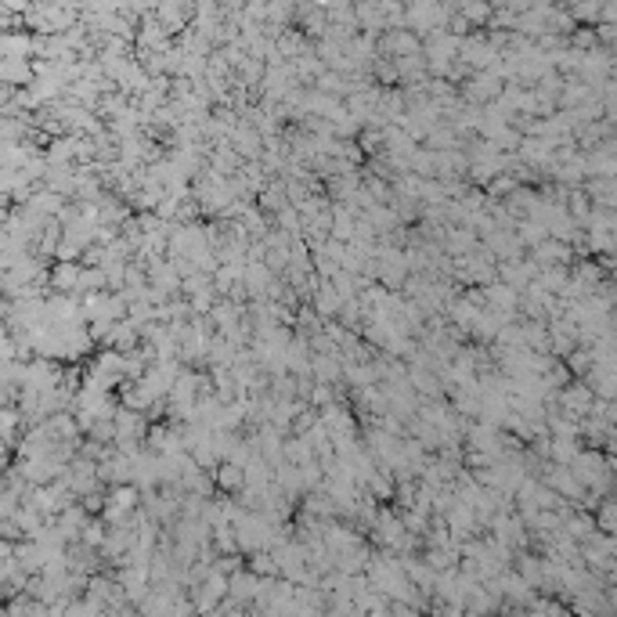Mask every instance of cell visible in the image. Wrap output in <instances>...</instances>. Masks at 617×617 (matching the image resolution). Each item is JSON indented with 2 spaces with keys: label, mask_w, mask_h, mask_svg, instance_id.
<instances>
[{
  "label": "cell",
  "mask_w": 617,
  "mask_h": 617,
  "mask_svg": "<svg viewBox=\"0 0 617 617\" xmlns=\"http://www.w3.org/2000/svg\"><path fill=\"white\" fill-rule=\"evenodd\" d=\"M340 304H343V296L336 293V286H322L318 296H314V311H318L322 318H329V314H340Z\"/></svg>",
  "instance_id": "6da1fadb"
},
{
  "label": "cell",
  "mask_w": 617,
  "mask_h": 617,
  "mask_svg": "<svg viewBox=\"0 0 617 617\" xmlns=\"http://www.w3.org/2000/svg\"><path fill=\"white\" fill-rule=\"evenodd\" d=\"M217 484L228 487V491H242V484H246V480H242V469L235 466V462H224V466H220V473H217Z\"/></svg>",
  "instance_id": "7a4b0ae2"
}]
</instances>
